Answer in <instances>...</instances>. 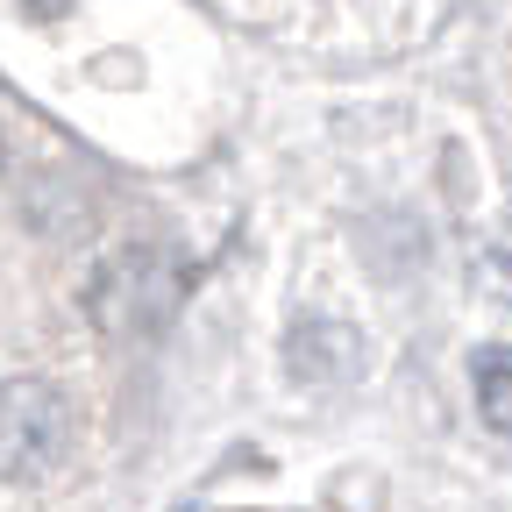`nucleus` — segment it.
<instances>
[{
    "mask_svg": "<svg viewBox=\"0 0 512 512\" xmlns=\"http://www.w3.org/2000/svg\"><path fill=\"white\" fill-rule=\"evenodd\" d=\"M72 448V413L64 392L43 377H8L0 384V484H43L57 477Z\"/></svg>",
    "mask_w": 512,
    "mask_h": 512,
    "instance_id": "obj_1",
    "label": "nucleus"
},
{
    "mask_svg": "<svg viewBox=\"0 0 512 512\" xmlns=\"http://www.w3.org/2000/svg\"><path fill=\"white\" fill-rule=\"evenodd\" d=\"M0 164H8V150H0Z\"/></svg>",
    "mask_w": 512,
    "mask_h": 512,
    "instance_id": "obj_3",
    "label": "nucleus"
},
{
    "mask_svg": "<svg viewBox=\"0 0 512 512\" xmlns=\"http://www.w3.org/2000/svg\"><path fill=\"white\" fill-rule=\"evenodd\" d=\"M477 413L512 434V349H484L477 356Z\"/></svg>",
    "mask_w": 512,
    "mask_h": 512,
    "instance_id": "obj_2",
    "label": "nucleus"
}]
</instances>
